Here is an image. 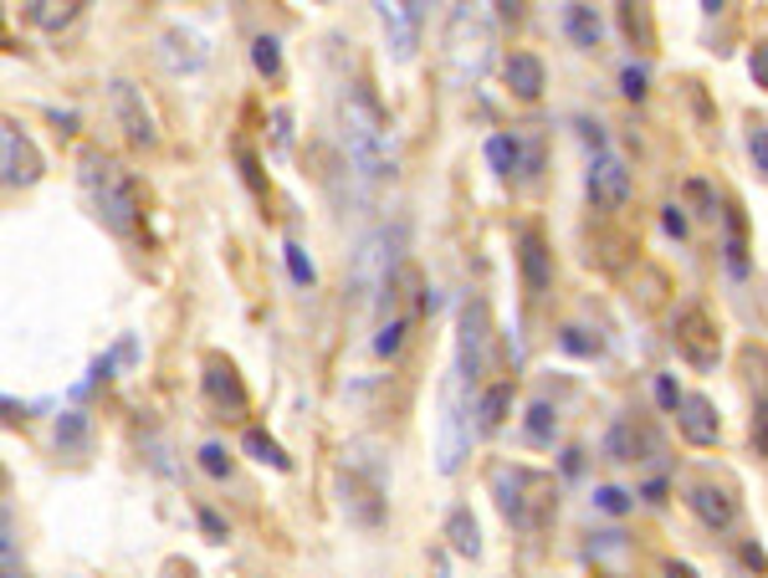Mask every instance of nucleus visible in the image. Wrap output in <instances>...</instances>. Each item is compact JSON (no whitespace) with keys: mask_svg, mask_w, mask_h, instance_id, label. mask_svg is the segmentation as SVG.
Masks as SVG:
<instances>
[{"mask_svg":"<svg viewBox=\"0 0 768 578\" xmlns=\"http://www.w3.org/2000/svg\"><path fill=\"white\" fill-rule=\"evenodd\" d=\"M339 129H343V154H349V169L359 175L364 194L374 185L395 175V154H390V123H384V108L364 82H349L339 103Z\"/></svg>","mask_w":768,"mask_h":578,"instance_id":"obj_1","label":"nucleus"},{"mask_svg":"<svg viewBox=\"0 0 768 578\" xmlns=\"http://www.w3.org/2000/svg\"><path fill=\"white\" fill-rule=\"evenodd\" d=\"M487 481L497 497V512L517 533H544L553 518V476L533 471V466H492Z\"/></svg>","mask_w":768,"mask_h":578,"instance_id":"obj_2","label":"nucleus"},{"mask_svg":"<svg viewBox=\"0 0 768 578\" xmlns=\"http://www.w3.org/2000/svg\"><path fill=\"white\" fill-rule=\"evenodd\" d=\"M83 190H88L92 210H98V221L113 231V236H133L139 231V185L129 179L119 159H108V154H83Z\"/></svg>","mask_w":768,"mask_h":578,"instance_id":"obj_3","label":"nucleus"},{"mask_svg":"<svg viewBox=\"0 0 768 578\" xmlns=\"http://www.w3.org/2000/svg\"><path fill=\"white\" fill-rule=\"evenodd\" d=\"M492 46H497V36H492L487 15L476 11V5H457L451 21H446V67H451L457 88H472V82L487 77Z\"/></svg>","mask_w":768,"mask_h":578,"instance_id":"obj_4","label":"nucleus"},{"mask_svg":"<svg viewBox=\"0 0 768 578\" xmlns=\"http://www.w3.org/2000/svg\"><path fill=\"white\" fill-rule=\"evenodd\" d=\"M395 246L399 231H370L349 256V302L364 308L374 297H384V287L395 282Z\"/></svg>","mask_w":768,"mask_h":578,"instance_id":"obj_5","label":"nucleus"},{"mask_svg":"<svg viewBox=\"0 0 768 578\" xmlns=\"http://www.w3.org/2000/svg\"><path fill=\"white\" fill-rule=\"evenodd\" d=\"M467 379L461 374H451L441 389V441H436V466H441L446 476L461 466V456H467V445H472V425H467Z\"/></svg>","mask_w":768,"mask_h":578,"instance_id":"obj_6","label":"nucleus"},{"mask_svg":"<svg viewBox=\"0 0 768 578\" xmlns=\"http://www.w3.org/2000/svg\"><path fill=\"white\" fill-rule=\"evenodd\" d=\"M492 312L482 297H472L467 308H461V327H457V374L467 379V385H482V374H487L492 354Z\"/></svg>","mask_w":768,"mask_h":578,"instance_id":"obj_7","label":"nucleus"},{"mask_svg":"<svg viewBox=\"0 0 768 578\" xmlns=\"http://www.w3.org/2000/svg\"><path fill=\"white\" fill-rule=\"evenodd\" d=\"M677 348L687 364H696V369H717V327H712V318L702 308H681L677 312Z\"/></svg>","mask_w":768,"mask_h":578,"instance_id":"obj_8","label":"nucleus"},{"mask_svg":"<svg viewBox=\"0 0 768 578\" xmlns=\"http://www.w3.org/2000/svg\"><path fill=\"white\" fill-rule=\"evenodd\" d=\"M687 507H692L696 522L712 527V533L738 527V497L727 487H717V481H692V487H687Z\"/></svg>","mask_w":768,"mask_h":578,"instance_id":"obj_9","label":"nucleus"},{"mask_svg":"<svg viewBox=\"0 0 768 578\" xmlns=\"http://www.w3.org/2000/svg\"><path fill=\"white\" fill-rule=\"evenodd\" d=\"M200 385H206V400L226 415H246V385H241V374L231 358L221 354H206V374H200Z\"/></svg>","mask_w":768,"mask_h":578,"instance_id":"obj_10","label":"nucleus"},{"mask_svg":"<svg viewBox=\"0 0 768 578\" xmlns=\"http://www.w3.org/2000/svg\"><path fill=\"white\" fill-rule=\"evenodd\" d=\"M517 267H523V287L528 297H544L548 282H553V252H548V241L538 225H528L523 236H517Z\"/></svg>","mask_w":768,"mask_h":578,"instance_id":"obj_11","label":"nucleus"},{"mask_svg":"<svg viewBox=\"0 0 768 578\" xmlns=\"http://www.w3.org/2000/svg\"><path fill=\"white\" fill-rule=\"evenodd\" d=\"M590 200L600 210H625V200H630V169L615 154H600L590 164Z\"/></svg>","mask_w":768,"mask_h":578,"instance_id":"obj_12","label":"nucleus"},{"mask_svg":"<svg viewBox=\"0 0 768 578\" xmlns=\"http://www.w3.org/2000/svg\"><path fill=\"white\" fill-rule=\"evenodd\" d=\"M0 148H6V185L11 190H21V185H36L42 179V154H36V144H31L15 123H6L0 129Z\"/></svg>","mask_w":768,"mask_h":578,"instance_id":"obj_13","label":"nucleus"},{"mask_svg":"<svg viewBox=\"0 0 768 578\" xmlns=\"http://www.w3.org/2000/svg\"><path fill=\"white\" fill-rule=\"evenodd\" d=\"M380 21L390 31V46H395V62L415 57V36H420V21H426V5L420 0H405V5H380Z\"/></svg>","mask_w":768,"mask_h":578,"instance_id":"obj_14","label":"nucleus"},{"mask_svg":"<svg viewBox=\"0 0 768 578\" xmlns=\"http://www.w3.org/2000/svg\"><path fill=\"white\" fill-rule=\"evenodd\" d=\"M113 113H119V123H123V134H129V144H139V148H149L154 144V119H149V108H144V98L133 92V82H113Z\"/></svg>","mask_w":768,"mask_h":578,"instance_id":"obj_15","label":"nucleus"},{"mask_svg":"<svg viewBox=\"0 0 768 578\" xmlns=\"http://www.w3.org/2000/svg\"><path fill=\"white\" fill-rule=\"evenodd\" d=\"M677 425L692 445H717V435H723V420H717V410H712L707 394H687L681 410H677Z\"/></svg>","mask_w":768,"mask_h":578,"instance_id":"obj_16","label":"nucleus"},{"mask_svg":"<svg viewBox=\"0 0 768 578\" xmlns=\"http://www.w3.org/2000/svg\"><path fill=\"white\" fill-rule=\"evenodd\" d=\"M507 88H513V98H523V103H538V98H544V62L533 57V52H513V57H507Z\"/></svg>","mask_w":768,"mask_h":578,"instance_id":"obj_17","label":"nucleus"},{"mask_svg":"<svg viewBox=\"0 0 768 578\" xmlns=\"http://www.w3.org/2000/svg\"><path fill=\"white\" fill-rule=\"evenodd\" d=\"M723 225H727V241H723L727 271H733V277H748V221H743V210L723 205Z\"/></svg>","mask_w":768,"mask_h":578,"instance_id":"obj_18","label":"nucleus"},{"mask_svg":"<svg viewBox=\"0 0 768 578\" xmlns=\"http://www.w3.org/2000/svg\"><path fill=\"white\" fill-rule=\"evenodd\" d=\"M507 410H513V379H497L492 389H482V400H476V431H503Z\"/></svg>","mask_w":768,"mask_h":578,"instance_id":"obj_19","label":"nucleus"},{"mask_svg":"<svg viewBox=\"0 0 768 578\" xmlns=\"http://www.w3.org/2000/svg\"><path fill=\"white\" fill-rule=\"evenodd\" d=\"M164 62H169L175 73H200V67H206V46H200V36H190V31H164Z\"/></svg>","mask_w":768,"mask_h":578,"instance_id":"obj_20","label":"nucleus"},{"mask_svg":"<svg viewBox=\"0 0 768 578\" xmlns=\"http://www.w3.org/2000/svg\"><path fill=\"white\" fill-rule=\"evenodd\" d=\"M446 543H451V553H461V558H482V533H476L472 507H457V512L446 518Z\"/></svg>","mask_w":768,"mask_h":578,"instance_id":"obj_21","label":"nucleus"},{"mask_svg":"<svg viewBox=\"0 0 768 578\" xmlns=\"http://www.w3.org/2000/svg\"><path fill=\"white\" fill-rule=\"evenodd\" d=\"M88 441H92L88 410H62V415H57V451H62V456H83Z\"/></svg>","mask_w":768,"mask_h":578,"instance_id":"obj_22","label":"nucleus"},{"mask_svg":"<svg viewBox=\"0 0 768 578\" xmlns=\"http://www.w3.org/2000/svg\"><path fill=\"white\" fill-rule=\"evenodd\" d=\"M553 435H559V410L548 400H533L528 404V420H523V441L538 445V451H548L553 445Z\"/></svg>","mask_w":768,"mask_h":578,"instance_id":"obj_23","label":"nucleus"},{"mask_svg":"<svg viewBox=\"0 0 768 578\" xmlns=\"http://www.w3.org/2000/svg\"><path fill=\"white\" fill-rule=\"evenodd\" d=\"M563 31H569L579 46H590V52L605 42V21H600L594 5H569V11H563Z\"/></svg>","mask_w":768,"mask_h":578,"instance_id":"obj_24","label":"nucleus"},{"mask_svg":"<svg viewBox=\"0 0 768 578\" xmlns=\"http://www.w3.org/2000/svg\"><path fill=\"white\" fill-rule=\"evenodd\" d=\"M241 451H246L252 460H262V466H272V471H293V456H287L266 431H246L241 435Z\"/></svg>","mask_w":768,"mask_h":578,"instance_id":"obj_25","label":"nucleus"},{"mask_svg":"<svg viewBox=\"0 0 768 578\" xmlns=\"http://www.w3.org/2000/svg\"><path fill=\"white\" fill-rule=\"evenodd\" d=\"M559 348H563V354H574V358H600V354H605V338H600L594 327H584V323H563L559 327Z\"/></svg>","mask_w":768,"mask_h":578,"instance_id":"obj_26","label":"nucleus"},{"mask_svg":"<svg viewBox=\"0 0 768 578\" xmlns=\"http://www.w3.org/2000/svg\"><path fill=\"white\" fill-rule=\"evenodd\" d=\"M487 164H492V175H513V169H523L517 134H492L487 138Z\"/></svg>","mask_w":768,"mask_h":578,"instance_id":"obj_27","label":"nucleus"},{"mask_svg":"<svg viewBox=\"0 0 768 578\" xmlns=\"http://www.w3.org/2000/svg\"><path fill=\"white\" fill-rule=\"evenodd\" d=\"M410 327H415V318L395 312V318H390V323L374 333V354H380V358H395L399 348H405V338H410Z\"/></svg>","mask_w":768,"mask_h":578,"instance_id":"obj_28","label":"nucleus"},{"mask_svg":"<svg viewBox=\"0 0 768 578\" xmlns=\"http://www.w3.org/2000/svg\"><path fill=\"white\" fill-rule=\"evenodd\" d=\"M605 456L610 460H640V435L630 431V420H615V425H610Z\"/></svg>","mask_w":768,"mask_h":578,"instance_id":"obj_29","label":"nucleus"},{"mask_svg":"<svg viewBox=\"0 0 768 578\" xmlns=\"http://www.w3.org/2000/svg\"><path fill=\"white\" fill-rule=\"evenodd\" d=\"M31 21H36V26L42 31H62V26H73L77 21V5H67V0H36V5H31Z\"/></svg>","mask_w":768,"mask_h":578,"instance_id":"obj_30","label":"nucleus"},{"mask_svg":"<svg viewBox=\"0 0 768 578\" xmlns=\"http://www.w3.org/2000/svg\"><path fill=\"white\" fill-rule=\"evenodd\" d=\"M252 67L262 77L282 73V42H277V36H256V42H252Z\"/></svg>","mask_w":768,"mask_h":578,"instance_id":"obj_31","label":"nucleus"},{"mask_svg":"<svg viewBox=\"0 0 768 578\" xmlns=\"http://www.w3.org/2000/svg\"><path fill=\"white\" fill-rule=\"evenodd\" d=\"M200 471L216 476V481H226V476H231V451H226L221 441H206L200 445Z\"/></svg>","mask_w":768,"mask_h":578,"instance_id":"obj_32","label":"nucleus"},{"mask_svg":"<svg viewBox=\"0 0 768 578\" xmlns=\"http://www.w3.org/2000/svg\"><path fill=\"white\" fill-rule=\"evenodd\" d=\"M517 148H523V169L517 175L538 179V169H544V134H517Z\"/></svg>","mask_w":768,"mask_h":578,"instance_id":"obj_33","label":"nucleus"},{"mask_svg":"<svg viewBox=\"0 0 768 578\" xmlns=\"http://www.w3.org/2000/svg\"><path fill=\"white\" fill-rule=\"evenodd\" d=\"M594 507H600V512H610V518H625V512L636 507V497H630V491H621V487H594Z\"/></svg>","mask_w":768,"mask_h":578,"instance_id":"obj_34","label":"nucleus"},{"mask_svg":"<svg viewBox=\"0 0 768 578\" xmlns=\"http://www.w3.org/2000/svg\"><path fill=\"white\" fill-rule=\"evenodd\" d=\"M282 256H287V271H293V282H297V287H312V277H318V271H312L308 252H303L297 241H287V246H282Z\"/></svg>","mask_w":768,"mask_h":578,"instance_id":"obj_35","label":"nucleus"},{"mask_svg":"<svg viewBox=\"0 0 768 578\" xmlns=\"http://www.w3.org/2000/svg\"><path fill=\"white\" fill-rule=\"evenodd\" d=\"M237 159H241V179L252 185V194H256V200H266V179H262V164H256V154L241 144V148H237Z\"/></svg>","mask_w":768,"mask_h":578,"instance_id":"obj_36","label":"nucleus"},{"mask_svg":"<svg viewBox=\"0 0 768 578\" xmlns=\"http://www.w3.org/2000/svg\"><path fill=\"white\" fill-rule=\"evenodd\" d=\"M681 400H687V394L677 389V379H671V374H656V404H661L666 415H677Z\"/></svg>","mask_w":768,"mask_h":578,"instance_id":"obj_37","label":"nucleus"},{"mask_svg":"<svg viewBox=\"0 0 768 578\" xmlns=\"http://www.w3.org/2000/svg\"><path fill=\"white\" fill-rule=\"evenodd\" d=\"M646 82H650V73L640 67V62H630V67L621 73V92H625V98H636V103L646 98Z\"/></svg>","mask_w":768,"mask_h":578,"instance_id":"obj_38","label":"nucleus"},{"mask_svg":"<svg viewBox=\"0 0 768 578\" xmlns=\"http://www.w3.org/2000/svg\"><path fill=\"white\" fill-rule=\"evenodd\" d=\"M748 154H754L758 175L768 179V123H754V129H748Z\"/></svg>","mask_w":768,"mask_h":578,"instance_id":"obj_39","label":"nucleus"},{"mask_svg":"<svg viewBox=\"0 0 768 578\" xmlns=\"http://www.w3.org/2000/svg\"><path fill=\"white\" fill-rule=\"evenodd\" d=\"M0 558H6V578H21V558H15V527H11V507H6V537H0Z\"/></svg>","mask_w":768,"mask_h":578,"instance_id":"obj_40","label":"nucleus"},{"mask_svg":"<svg viewBox=\"0 0 768 578\" xmlns=\"http://www.w3.org/2000/svg\"><path fill=\"white\" fill-rule=\"evenodd\" d=\"M590 553H594V558H621V553H625V533H594Z\"/></svg>","mask_w":768,"mask_h":578,"instance_id":"obj_41","label":"nucleus"},{"mask_svg":"<svg viewBox=\"0 0 768 578\" xmlns=\"http://www.w3.org/2000/svg\"><path fill=\"white\" fill-rule=\"evenodd\" d=\"M687 194H692L696 215H723V210H717V194H712L707 185H702V179H692V185H687Z\"/></svg>","mask_w":768,"mask_h":578,"instance_id":"obj_42","label":"nucleus"},{"mask_svg":"<svg viewBox=\"0 0 768 578\" xmlns=\"http://www.w3.org/2000/svg\"><path fill=\"white\" fill-rule=\"evenodd\" d=\"M272 138H277V154H287V148H293V113H287V108H277V113H272Z\"/></svg>","mask_w":768,"mask_h":578,"instance_id":"obj_43","label":"nucleus"},{"mask_svg":"<svg viewBox=\"0 0 768 578\" xmlns=\"http://www.w3.org/2000/svg\"><path fill=\"white\" fill-rule=\"evenodd\" d=\"M754 445H758V456H768V400H758V410H754Z\"/></svg>","mask_w":768,"mask_h":578,"instance_id":"obj_44","label":"nucleus"},{"mask_svg":"<svg viewBox=\"0 0 768 578\" xmlns=\"http://www.w3.org/2000/svg\"><path fill=\"white\" fill-rule=\"evenodd\" d=\"M200 527H206L210 543H226V518L221 512H210V507H200Z\"/></svg>","mask_w":768,"mask_h":578,"instance_id":"obj_45","label":"nucleus"},{"mask_svg":"<svg viewBox=\"0 0 768 578\" xmlns=\"http://www.w3.org/2000/svg\"><path fill=\"white\" fill-rule=\"evenodd\" d=\"M748 67H754V77H758V88L768 92V42H758V46H754V57H748Z\"/></svg>","mask_w":768,"mask_h":578,"instance_id":"obj_46","label":"nucleus"},{"mask_svg":"<svg viewBox=\"0 0 768 578\" xmlns=\"http://www.w3.org/2000/svg\"><path fill=\"white\" fill-rule=\"evenodd\" d=\"M579 138H584V144L594 148V159L605 154V129H600V123H579Z\"/></svg>","mask_w":768,"mask_h":578,"instance_id":"obj_47","label":"nucleus"},{"mask_svg":"<svg viewBox=\"0 0 768 578\" xmlns=\"http://www.w3.org/2000/svg\"><path fill=\"white\" fill-rule=\"evenodd\" d=\"M661 225H666V231H671V236H687V215H681V205H666L661 210Z\"/></svg>","mask_w":768,"mask_h":578,"instance_id":"obj_48","label":"nucleus"},{"mask_svg":"<svg viewBox=\"0 0 768 578\" xmlns=\"http://www.w3.org/2000/svg\"><path fill=\"white\" fill-rule=\"evenodd\" d=\"M743 564L754 568V574H764V568H768V558H764V548H758V543H748V548H743Z\"/></svg>","mask_w":768,"mask_h":578,"instance_id":"obj_49","label":"nucleus"},{"mask_svg":"<svg viewBox=\"0 0 768 578\" xmlns=\"http://www.w3.org/2000/svg\"><path fill=\"white\" fill-rule=\"evenodd\" d=\"M666 578H696L692 564H666Z\"/></svg>","mask_w":768,"mask_h":578,"instance_id":"obj_50","label":"nucleus"},{"mask_svg":"<svg viewBox=\"0 0 768 578\" xmlns=\"http://www.w3.org/2000/svg\"><path fill=\"white\" fill-rule=\"evenodd\" d=\"M646 502H650V507H661V502H666V487H661V481H650V487H646Z\"/></svg>","mask_w":768,"mask_h":578,"instance_id":"obj_51","label":"nucleus"}]
</instances>
